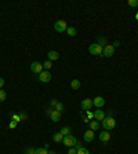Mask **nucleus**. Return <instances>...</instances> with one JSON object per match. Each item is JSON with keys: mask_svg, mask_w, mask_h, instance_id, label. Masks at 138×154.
<instances>
[{"mask_svg": "<svg viewBox=\"0 0 138 154\" xmlns=\"http://www.w3.org/2000/svg\"><path fill=\"white\" fill-rule=\"evenodd\" d=\"M53 140L54 142H57V143H61L62 140H64V135H62L61 132H57L53 135Z\"/></svg>", "mask_w": 138, "mask_h": 154, "instance_id": "16", "label": "nucleus"}, {"mask_svg": "<svg viewBox=\"0 0 138 154\" xmlns=\"http://www.w3.org/2000/svg\"><path fill=\"white\" fill-rule=\"evenodd\" d=\"M50 119H51V121H54V123H58V121L61 120V113H58L57 110H54V112L51 113Z\"/></svg>", "mask_w": 138, "mask_h": 154, "instance_id": "14", "label": "nucleus"}, {"mask_svg": "<svg viewBox=\"0 0 138 154\" xmlns=\"http://www.w3.org/2000/svg\"><path fill=\"white\" fill-rule=\"evenodd\" d=\"M7 98L6 92H4V90H0V102H4Z\"/></svg>", "mask_w": 138, "mask_h": 154, "instance_id": "24", "label": "nucleus"}, {"mask_svg": "<svg viewBox=\"0 0 138 154\" xmlns=\"http://www.w3.org/2000/svg\"><path fill=\"white\" fill-rule=\"evenodd\" d=\"M60 132L64 135V136H68V135H70V132H72V129H70V127H62L61 131Z\"/></svg>", "mask_w": 138, "mask_h": 154, "instance_id": "18", "label": "nucleus"}, {"mask_svg": "<svg viewBox=\"0 0 138 154\" xmlns=\"http://www.w3.org/2000/svg\"><path fill=\"white\" fill-rule=\"evenodd\" d=\"M11 119H13V121H17V123H20L21 121V117L20 116H17V114H13V116H11Z\"/></svg>", "mask_w": 138, "mask_h": 154, "instance_id": "28", "label": "nucleus"}, {"mask_svg": "<svg viewBox=\"0 0 138 154\" xmlns=\"http://www.w3.org/2000/svg\"><path fill=\"white\" fill-rule=\"evenodd\" d=\"M102 51H103V47H101L98 43H93L89 46V52L91 55H99L102 56Z\"/></svg>", "mask_w": 138, "mask_h": 154, "instance_id": "2", "label": "nucleus"}, {"mask_svg": "<svg viewBox=\"0 0 138 154\" xmlns=\"http://www.w3.org/2000/svg\"><path fill=\"white\" fill-rule=\"evenodd\" d=\"M24 154H36V149H33V147H29V149H26V150L24 151Z\"/></svg>", "mask_w": 138, "mask_h": 154, "instance_id": "25", "label": "nucleus"}, {"mask_svg": "<svg viewBox=\"0 0 138 154\" xmlns=\"http://www.w3.org/2000/svg\"><path fill=\"white\" fill-rule=\"evenodd\" d=\"M54 29L58 32V33H62V32H66L68 29V25H66V21L65 19H58V21L54 23Z\"/></svg>", "mask_w": 138, "mask_h": 154, "instance_id": "3", "label": "nucleus"}, {"mask_svg": "<svg viewBox=\"0 0 138 154\" xmlns=\"http://www.w3.org/2000/svg\"><path fill=\"white\" fill-rule=\"evenodd\" d=\"M83 138H84V140L86 142H93L94 140V138H95V135H94V131H91V129H89V131H86L84 132V135H83Z\"/></svg>", "mask_w": 138, "mask_h": 154, "instance_id": "11", "label": "nucleus"}, {"mask_svg": "<svg viewBox=\"0 0 138 154\" xmlns=\"http://www.w3.org/2000/svg\"><path fill=\"white\" fill-rule=\"evenodd\" d=\"M4 83H6V81H4V78H3V77H0V90L3 88V85H4Z\"/></svg>", "mask_w": 138, "mask_h": 154, "instance_id": "32", "label": "nucleus"}, {"mask_svg": "<svg viewBox=\"0 0 138 154\" xmlns=\"http://www.w3.org/2000/svg\"><path fill=\"white\" fill-rule=\"evenodd\" d=\"M58 58H60V54L57 52V51H48V54H47V59L48 61H58Z\"/></svg>", "mask_w": 138, "mask_h": 154, "instance_id": "13", "label": "nucleus"}, {"mask_svg": "<svg viewBox=\"0 0 138 154\" xmlns=\"http://www.w3.org/2000/svg\"><path fill=\"white\" fill-rule=\"evenodd\" d=\"M48 147H50V145H48V143H44V149H46V150H48Z\"/></svg>", "mask_w": 138, "mask_h": 154, "instance_id": "38", "label": "nucleus"}, {"mask_svg": "<svg viewBox=\"0 0 138 154\" xmlns=\"http://www.w3.org/2000/svg\"><path fill=\"white\" fill-rule=\"evenodd\" d=\"M62 143H64L65 146H68V147H75L76 143H77V139H76L73 135H68V136H64Z\"/></svg>", "mask_w": 138, "mask_h": 154, "instance_id": "4", "label": "nucleus"}, {"mask_svg": "<svg viewBox=\"0 0 138 154\" xmlns=\"http://www.w3.org/2000/svg\"><path fill=\"white\" fill-rule=\"evenodd\" d=\"M103 105H105V99L102 96H95L93 99V106H95L97 109H102Z\"/></svg>", "mask_w": 138, "mask_h": 154, "instance_id": "9", "label": "nucleus"}, {"mask_svg": "<svg viewBox=\"0 0 138 154\" xmlns=\"http://www.w3.org/2000/svg\"><path fill=\"white\" fill-rule=\"evenodd\" d=\"M76 151H77V150H76L75 147H69V151H68V154H76Z\"/></svg>", "mask_w": 138, "mask_h": 154, "instance_id": "30", "label": "nucleus"}, {"mask_svg": "<svg viewBox=\"0 0 138 154\" xmlns=\"http://www.w3.org/2000/svg\"><path fill=\"white\" fill-rule=\"evenodd\" d=\"M101 123H102V128L105 131H110V129H113L116 127V121H115V119L112 116H106Z\"/></svg>", "mask_w": 138, "mask_h": 154, "instance_id": "1", "label": "nucleus"}, {"mask_svg": "<svg viewBox=\"0 0 138 154\" xmlns=\"http://www.w3.org/2000/svg\"><path fill=\"white\" fill-rule=\"evenodd\" d=\"M70 87H72V90H79V88H80V81H79V80H72V81H70Z\"/></svg>", "mask_w": 138, "mask_h": 154, "instance_id": "19", "label": "nucleus"}, {"mask_svg": "<svg viewBox=\"0 0 138 154\" xmlns=\"http://www.w3.org/2000/svg\"><path fill=\"white\" fill-rule=\"evenodd\" d=\"M105 117H106V116H105L103 110H101V109H98V110H95V112H94V119H95L97 121H102Z\"/></svg>", "mask_w": 138, "mask_h": 154, "instance_id": "12", "label": "nucleus"}, {"mask_svg": "<svg viewBox=\"0 0 138 154\" xmlns=\"http://www.w3.org/2000/svg\"><path fill=\"white\" fill-rule=\"evenodd\" d=\"M51 68H53V62H51V61H46V62L43 63V69L44 70H48V69H51Z\"/></svg>", "mask_w": 138, "mask_h": 154, "instance_id": "21", "label": "nucleus"}, {"mask_svg": "<svg viewBox=\"0 0 138 154\" xmlns=\"http://www.w3.org/2000/svg\"><path fill=\"white\" fill-rule=\"evenodd\" d=\"M127 3H129V6H130V7H133V8L138 7V0H129Z\"/></svg>", "mask_w": 138, "mask_h": 154, "instance_id": "22", "label": "nucleus"}, {"mask_svg": "<svg viewBox=\"0 0 138 154\" xmlns=\"http://www.w3.org/2000/svg\"><path fill=\"white\" fill-rule=\"evenodd\" d=\"M82 145H80V143H79V142H77V143H76V146H75V149H76V150H79V149H82Z\"/></svg>", "mask_w": 138, "mask_h": 154, "instance_id": "36", "label": "nucleus"}, {"mask_svg": "<svg viewBox=\"0 0 138 154\" xmlns=\"http://www.w3.org/2000/svg\"><path fill=\"white\" fill-rule=\"evenodd\" d=\"M135 19H138V13H137V14H135Z\"/></svg>", "mask_w": 138, "mask_h": 154, "instance_id": "40", "label": "nucleus"}, {"mask_svg": "<svg viewBox=\"0 0 138 154\" xmlns=\"http://www.w3.org/2000/svg\"><path fill=\"white\" fill-rule=\"evenodd\" d=\"M66 33H68V36H70V37H75L76 33H77V30H76V28H73V26H68Z\"/></svg>", "mask_w": 138, "mask_h": 154, "instance_id": "17", "label": "nucleus"}, {"mask_svg": "<svg viewBox=\"0 0 138 154\" xmlns=\"http://www.w3.org/2000/svg\"><path fill=\"white\" fill-rule=\"evenodd\" d=\"M57 103H58V102H57V99H51V100H50V105L54 106V107H55V105H57Z\"/></svg>", "mask_w": 138, "mask_h": 154, "instance_id": "33", "label": "nucleus"}, {"mask_svg": "<svg viewBox=\"0 0 138 154\" xmlns=\"http://www.w3.org/2000/svg\"><path fill=\"white\" fill-rule=\"evenodd\" d=\"M98 138H99V140H101L102 143H106V142H109V140H110V133H109V131H103V132H99Z\"/></svg>", "mask_w": 138, "mask_h": 154, "instance_id": "10", "label": "nucleus"}, {"mask_svg": "<svg viewBox=\"0 0 138 154\" xmlns=\"http://www.w3.org/2000/svg\"><path fill=\"white\" fill-rule=\"evenodd\" d=\"M36 154H48V151L44 147H41V149H36Z\"/></svg>", "mask_w": 138, "mask_h": 154, "instance_id": "27", "label": "nucleus"}, {"mask_svg": "<svg viewBox=\"0 0 138 154\" xmlns=\"http://www.w3.org/2000/svg\"><path fill=\"white\" fill-rule=\"evenodd\" d=\"M48 154H57V153H55V151H53V150H51V151H48Z\"/></svg>", "mask_w": 138, "mask_h": 154, "instance_id": "39", "label": "nucleus"}, {"mask_svg": "<svg viewBox=\"0 0 138 154\" xmlns=\"http://www.w3.org/2000/svg\"><path fill=\"white\" fill-rule=\"evenodd\" d=\"M20 117H21V121H22V120H26L28 116H26V114H24V113H21V114H20Z\"/></svg>", "mask_w": 138, "mask_h": 154, "instance_id": "35", "label": "nucleus"}, {"mask_svg": "<svg viewBox=\"0 0 138 154\" xmlns=\"http://www.w3.org/2000/svg\"><path fill=\"white\" fill-rule=\"evenodd\" d=\"M98 44H99L101 47H105V46H106V39H105V37H98Z\"/></svg>", "mask_w": 138, "mask_h": 154, "instance_id": "23", "label": "nucleus"}, {"mask_svg": "<svg viewBox=\"0 0 138 154\" xmlns=\"http://www.w3.org/2000/svg\"><path fill=\"white\" fill-rule=\"evenodd\" d=\"M30 70H32V73H34V74H40L41 72H43V63L37 62V61H34V62L30 63Z\"/></svg>", "mask_w": 138, "mask_h": 154, "instance_id": "6", "label": "nucleus"}, {"mask_svg": "<svg viewBox=\"0 0 138 154\" xmlns=\"http://www.w3.org/2000/svg\"><path fill=\"white\" fill-rule=\"evenodd\" d=\"M89 127L91 131H98L99 129V121H90Z\"/></svg>", "mask_w": 138, "mask_h": 154, "instance_id": "15", "label": "nucleus"}, {"mask_svg": "<svg viewBox=\"0 0 138 154\" xmlns=\"http://www.w3.org/2000/svg\"><path fill=\"white\" fill-rule=\"evenodd\" d=\"M91 106H93V100L89 98L83 99L82 102H80V107H82V110H84V112H89V110H91Z\"/></svg>", "mask_w": 138, "mask_h": 154, "instance_id": "8", "label": "nucleus"}, {"mask_svg": "<svg viewBox=\"0 0 138 154\" xmlns=\"http://www.w3.org/2000/svg\"><path fill=\"white\" fill-rule=\"evenodd\" d=\"M76 154H90V151L87 150V149H84V147H82V149H79V150L76 151Z\"/></svg>", "mask_w": 138, "mask_h": 154, "instance_id": "26", "label": "nucleus"}, {"mask_svg": "<svg viewBox=\"0 0 138 154\" xmlns=\"http://www.w3.org/2000/svg\"><path fill=\"white\" fill-rule=\"evenodd\" d=\"M119 46H120V43H119V42H115V43H113V48H116V47H119Z\"/></svg>", "mask_w": 138, "mask_h": 154, "instance_id": "37", "label": "nucleus"}, {"mask_svg": "<svg viewBox=\"0 0 138 154\" xmlns=\"http://www.w3.org/2000/svg\"><path fill=\"white\" fill-rule=\"evenodd\" d=\"M17 124H18V123H17V121H11V123H10V128H11V129H14V128H15V127H17Z\"/></svg>", "mask_w": 138, "mask_h": 154, "instance_id": "31", "label": "nucleus"}, {"mask_svg": "<svg viewBox=\"0 0 138 154\" xmlns=\"http://www.w3.org/2000/svg\"><path fill=\"white\" fill-rule=\"evenodd\" d=\"M86 113H87V119H89V120H93V119H94V113H91L90 110H89V112H86Z\"/></svg>", "mask_w": 138, "mask_h": 154, "instance_id": "29", "label": "nucleus"}, {"mask_svg": "<svg viewBox=\"0 0 138 154\" xmlns=\"http://www.w3.org/2000/svg\"><path fill=\"white\" fill-rule=\"evenodd\" d=\"M54 112V110H53V109H51V107H48L47 110H46V114H47V116H51V113Z\"/></svg>", "mask_w": 138, "mask_h": 154, "instance_id": "34", "label": "nucleus"}, {"mask_svg": "<svg viewBox=\"0 0 138 154\" xmlns=\"http://www.w3.org/2000/svg\"><path fill=\"white\" fill-rule=\"evenodd\" d=\"M115 54V48H113V46H110V44H106L105 47H103V51H102V55L105 58H110V56H113Z\"/></svg>", "mask_w": 138, "mask_h": 154, "instance_id": "7", "label": "nucleus"}, {"mask_svg": "<svg viewBox=\"0 0 138 154\" xmlns=\"http://www.w3.org/2000/svg\"><path fill=\"white\" fill-rule=\"evenodd\" d=\"M54 110H57L58 113H62L64 110H65V106H64V103H61V102H58L57 105H55V109Z\"/></svg>", "mask_w": 138, "mask_h": 154, "instance_id": "20", "label": "nucleus"}, {"mask_svg": "<svg viewBox=\"0 0 138 154\" xmlns=\"http://www.w3.org/2000/svg\"><path fill=\"white\" fill-rule=\"evenodd\" d=\"M37 78H39V81H41V83H50L51 81V73L48 72V70H43L40 74H37Z\"/></svg>", "mask_w": 138, "mask_h": 154, "instance_id": "5", "label": "nucleus"}]
</instances>
